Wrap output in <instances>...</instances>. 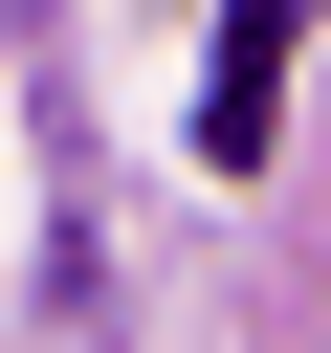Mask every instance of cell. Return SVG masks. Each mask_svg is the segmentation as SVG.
Listing matches in <instances>:
<instances>
[{
    "instance_id": "6da1fadb",
    "label": "cell",
    "mask_w": 331,
    "mask_h": 353,
    "mask_svg": "<svg viewBox=\"0 0 331 353\" xmlns=\"http://www.w3.org/2000/svg\"><path fill=\"white\" fill-rule=\"evenodd\" d=\"M287 22H309V0H221V44H199V176H265V132H287Z\"/></svg>"
}]
</instances>
